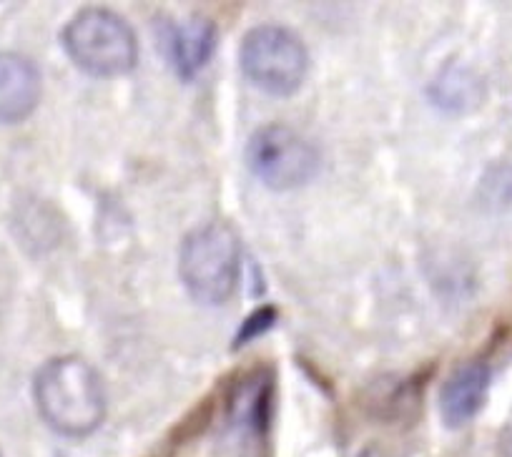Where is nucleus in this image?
<instances>
[{"label": "nucleus", "instance_id": "f03ea898", "mask_svg": "<svg viewBox=\"0 0 512 457\" xmlns=\"http://www.w3.org/2000/svg\"><path fill=\"white\" fill-rule=\"evenodd\" d=\"M63 51L93 78H121L139 63V38L108 8H83L63 28Z\"/></svg>", "mask_w": 512, "mask_h": 457}, {"label": "nucleus", "instance_id": "0eeeda50", "mask_svg": "<svg viewBox=\"0 0 512 457\" xmlns=\"http://www.w3.org/2000/svg\"><path fill=\"white\" fill-rule=\"evenodd\" d=\"M492 370L487 362L470 360L452 370L440 390V417L447 427L457 430L475 420L490 395Z\"/></svg>", "mask_w": 512, "mask_h": 457}, {"label": "nucleus", "instance_id": "423d86ee", "mask_svg": "<svg viewBox=\"0 0 512 457\" xmlns=\"http://www.w3.org/2000/svg\"><path fill=\"white\" fill-rule=\"evenodd\" d=\"M43 96L36 63L16 51H0V124L16 126L31 119Z\"/></svg>", "mask_w": 512, "mask_h": 457}, {"label": "nucleus", "instance_id": "f8f14e48", "mask_svg": "<svg viewBox=\"0 0 512 457\" xmlns=\"http://www.w3.org/2000/svg\"><path fill=\"white\" fill-rule=\"evenodd\" d=\"M364 457H379V455H374V452H369V455H364Z\"/></svg>", "mask_w": 512, "mask_h": 457}, {"label": "nucleus", "instance_id": "6e6552de", "mask_svg": "<svg viewBox=\"0 0 512 457\" xmlns=\"http://www.w3.org/2000/svg\"><path fill=\"white\" fill-rule=\"evenodd\" d=\"M216 26L204 16H191L174 31L171 38V63L181 81L199 76L216 51Z\"/></svg>", "mask_w": 512, "mask_h": 457}, {"label": "nucleus", "instance_id": "39448f33", "mask_svg": "<svg viewBox=\"0 0 512 457\" xmlns=\"http://www.w3.org/2000/svg\"><path fill=\"white\" fill-rule=\"evenodd\" d=\"M246 166L274 191H294L319 174V154L302 134L282 124L256 129L246 144Z\"/></svg>", "mask_w": 512, "mask_h": 457}, {"label": "nucleus", "instance_id": "9b49d317", "mask_svg": "<svg viewBox=\"0 0 512 457\" xmlns=\"http://www.w3.org/2000/svg\"><path fill=\"white\" fill-rule=\"evenodd\" d=\"M502 450H505L507 457H512V415L507 420L505 430H502Z\"/></svg>", "mask_w": 512, "mask_h": 457}, {"label": "nucleus", "instance_id": "7ed1b4c3", "mask_svg": "<svg viewBox=\"0 0 512 457\" xmlns=\"http://www.w3.org/2000/svg\"><path fill=\"white\" fill-rule=\"evenodd\" d=\"M239 239L221 221H209L189 234L179 249V277L191 299L219 307L239 284Z\"/></svg>", "mask_w": 512, "mask_h": 457}, {"label": "nucleus", "instance_id": "f257e3e1", "mask_svg": "<svg viewBox=\"0 0 512 457\" xmlns=\"http://www.w3.org/2000/svg\"><path fill=\"white\" fill-rule=\"evenodd\" d=\"M33 400L48 427L66 437H86L106 417L101 375L83 357L48 360L33 380Z\"/></svg>", "mask_w": 512, "mask_h": 457}, {"label": "nucleus", "instance_id": "1a4fd4ad", "mask_svg": "<svg viewBox=\"0 0 512 457\" xmlns=\"http://www.w3.org/2000/svg\"><path fill=\"white\" fill-rule=\"evenodd\" d=\"M430 101L445 113H470L485 98V83L475 71L465 66L442 68L440 76L430 83Z\"/></svg>", "mask_w": 512, "mask_h": 457}, {"label": "nucleus", "instance_id": "20e7f679", "mask_svg": "<svg viewBox=\"0 0 512 457\" xmlns=\"http://www.w3.org/2000/svg\"><path fill=\"white\" fill-rule=\"evenodd\" d=\"M239 66L246 81L274 98L294 96L309 73V51L302 38L284 26H256L244 36Z\"/></svg>", "mask_w": 512, "mask_h": 457}, {"label": "nucleus", "instance_id": "9d476101", "mask_svg": "<svg viewBox=\"0 0 512 457\" xmlns=\"http://www.w3.org/2000/svg\"><path fill=\"white\" fill-rule=\"evenodd\" d=\"M279 314H277V307H272V304H267V307H259L254 309V312L249 314V317L244 319V324L239 327V332H236L234 337V350L236 347H244L249 345V342H254V339H259L262 334H267L269 329L277 324Z\"/></svg>", "mask_w": 512, "mask_h": 457}]
</instances>
